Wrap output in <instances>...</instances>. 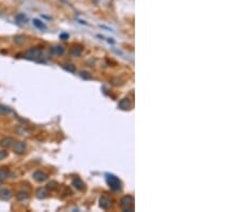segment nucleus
<instances>
[{
    "label": "nucleus",
    "instance_id": "f257e3e1",
    "mask_svg": "<svg viewBox=\"0 0 241 212\" xmlns=\"http://www.w3.org/2000/svg\"><path fill=\"white\" fill-rule=\"evenodd\" d=\"M106 182L113 191H119L121 189V181L115 175L106 174Z\"/></svg>",
    "mask_w": 241,
    "mask_h": 212
},
{
    "label": "nucleus",
    "instance_id": "f03ea898",
    "mask_svg": "<svg viewBox=\"0 0 241 212\" xmlns=\"http://www.w3.org/2000/svg\"><path fill=\"white\" fill-rule=\"evenodd\" d=\"M42 55V50L39 47H32L30 50H28L27 52L25 53L24 57L25 59H28V60L31 61H38L40 58H41Z\"/></svg>",
    "mask_w": 241,
    "mask_h": 212
},
{
    "label": "nucleus",
    "instance_id": "7ed1b4c3",
    "mask_svg": "<svg viewBox=\"0 0 241 212\" xmlns=\"http://www.w3.org/2000/svg\"><path fill=\"white\" fill-rule=\"evenodd\" d=\"M121 207L125 212L134 211V198L132 196H124L121 198Z\"/></svg>",
    "mask_w": 241,
    "mask_h": 212
},
{
    "label": "nucleus",
    "instance_id": "20e7f679",
    "mask_svg": "<svg viewBox=\"0 0 241 212\" xmlns=\"http://www.w3.org/2000/svg\"><path fill=\"white\" fill-rule=\"evenodd\" d=\"M13 150L16 154H24L27 150V145L25 142H15L13 146Z\"/></svg>",
    "mask_w": 241,
    "mask_h": 212
},
{
    "label": "nucleus",
    "instance_id": "39448f33",
    "mask_svg": "<svg viewBox=\"0 0 241 212\" xmlns=\"http://www.w3.org/2000/svg\"><path fill=\"white\" fill-rule=\"evenodd\" d=\"M15 142L16 140L13 137H3L0 139V147H2L5 149H11L13 148Z\"/></svg>",
    "mask_w": 241,
    "mask_h": 212
},
{
    "label": "nucleus",
    "instance_id": "423d86ee",
    "mask_svg": "<svg viewBox=\"0 0 241 212\" xmlns=\"http://www.w3.org/2000/svg\"><path fill=\"white\" fill-rule=\"evenodd\" d=\"M32 177H33V179L36 181V182H44V181L47 180V175L45 174V173L41 172V170H36V172L33 173V175H32Z\"/></svg>",
    "mask_w": 241,
    "mask_h": 212
},
{
    "label": "nucleus",
    "instance_id": "0eeeda50",
    "mask_svg": "<svg viewBox=\"0 0 241 212\" xmlns=\"http://www.w3.org/2000/svg\"><path fill=\"white\" fill-rule=\"evenodd\" d=\"M36 195L39 199H44L48 196V190L46 187H40V189L36 190Z\"/></svg>",
    "mask_w": 241,
    "mask_h": 212
},
{
    "label": "nucleus",
    "instance_id": "6e6552de",
    "mask_svg": "<svg viewBox=\"0 0 241 212\" xmlns=\"http://www.w3.org/2000/svg\"><path fill=\"white\" fill-rule=\"evenodd\" d=\"M12 197V192L9 189H1L0 190V198L3 200H9Z\"/></svg>",
    "mask_w": 241,
    "mask_h": 212
},
{
    "label": "nucleus",
    "instance_id": "1a4fd4ad",
    "mask_svg": "<svg viewBox=\"0 0 241 212\" xmlns=\"http://www.w3.org/2000/svg\"><path fill=\"white\" fill-rule=\"evenodd\" d=\"M15 20H16V23L19 24V25H24V24L28 23V17L25 15V14L19 13L15 16Z\"/></svg>",
    "mask_w": 241,
    "mask_h": 212
},
{
    "label": "nucleus",
    "instance_id": "9d476101",
    "mask_svg": "<svg viewBox=\"0 0 241 212\" xmlns=\"http://www.w3.org/2000/svg\"><path fill=\"white\" fill-rule=\"evenodd\" d=\"M100 207L104 210H107L109 207H110V200L105 196L101 197L100 198Z\"/></svg>",
    "mask_w": 241,
    "mask_h": 212
},
{
    "label": "nucleus",
    "instance_id": "9b49d317",
    "mask_svg": "<svg viewBox=\"0 0 241 212\" xmlns=\"http://www.w3.org/2000/svg\"><path fill=\"white\" fill-rule=\"evenodd\" d=\"M73 185H74V187H75L76 190H80V191L84 190V187H85L84 182H83L80 178H77V177L73 179Z\"/></svg>",
    "mask_w": 241,
    "mask_h": 212
},
{
    "label": "nucleus",
    "instance_id": "f8f14e48",
    "mask_svg": "<svg viewBox=\"0 0 241 212\" xmlns=\"http://www.w3.org/2000/svg\"><path fill=\"white\" fill-rule=\"evenodd\" d=\"M131 107V104H130L129 99H123L119 102V108L123 109V111H127Z\"/></svg>",
    "mask_w": 241,
    "mask_h": 212
},
{
    "label": "nucleus",
    "instance_id": "ddd939ff",
    "mask_svg": "<svg viewBox=\"0 0 241 212\" xmlns=\"http://www.w3.org/2000/svg\"><path fill=\"white\" fill-rule=\"evenodd\" d=\"M32 23H33V25L36 26L38 29L40 30H46L47 29V27H46V25L43 23V22H41L40 19H38V18H34L33 20H32Z\"/></svg>",
    "mask_w": 241,
    "mask_h": 212
},
{
    "label": "nucleus",
    "instance_id": "4468645a",
    "mask_svg": "<svg viewBox=\"0 0 241 212\" xmlns=\"http://www.w3.org/2000/svg\"><path fill=\"white\" fill-rule=\"evenodd\" d=\"M28 197H29V194H28V192H25V191H21V192H18L16 194V198L19 201L26 200V199H28Z\"/></svg>",
    "mask_w": 241,
    "mask_h": 212
},
{
    "label": "nucleus",
    "instance_id": "2eb2a0df",
    "mask_svg": "<svg viewBox=\"0 0 241 212\" xmlns=\"http://www.w3.org/2000/svg\"><path fill=\"white\" fill-rule=\"evenodd\" d=\"M52 53L55 55H57V56H61V55H63V53H64V48L60 45L54 46V47L52 48Z\"/></svg>",
    "mask_w": 241,
    "mask_h": 212
},
{
    "label": "nucleus",
    "instance_id": "dca6fc26",
    "mask_svg": "<svg viewBox=\"0 0 241 212\" xmlns=\"http://www.w3.org/2000/svg\"><path fill=\"white\" fill-rule=\"evenodd\" d=\"M26 42V38L24 36H14V43L16 45H23Z\"/></svg>",
    "mask_w": 241,
    "mask_h": 212
},
{
    "label": "nucleus",
    "instance_id": "f3484780",
    "mask_svg": "<svg viewBox=\"0 0 241 212\" xmlns=\"http://www.w3.org/2000/svg\"><path fill=\"white\" fill-rule=\"evenodd\" d=\"M82 53H83V50L80 47H78V46H75V47H73L72 50H71V54L74 57H80V55H82Z\"/></svg>",
    "mask_w": 241,
    "mask_h": 212
},
{
    "label": "nucleus",
    "instance_id": "a211bd4d",
    "mask_svg": "<svg viewBox=\"0 0 241 212\" xmlns=\"http://www.w3.org/2000/svg\"><path fill=\"white\" fill-rule=\"evenodd\" d=\"M10 111H11L10 107H8V106H5V105H0V115L5 116V115H8V114H10Z\"/></svg>",
    "mask_w": 241,
    "mask_h": 212
},
{
    "label": "nucleus",
    "instance_id": "6ab92c4d",
    "mask_svg": "<svg viewBox=\"0 0 241 212\" xmlns=\"http://www.w3.org/2000/svg\"><path fill=\"white\" fill-rule=\"evenodd\" d=\"M8 177V170L5 168H0V184Z\"/></svg>",
    "mask_w": 241,
    "mask_h": 212
},
{
    "label": "nucleus",
    "instance_id": "aec40b11",
    "mask_svg": "<svg viewBox=\"0 0 241 212\" xmlns=\"http://www.w3.org/2000/svg\"><path fill=\"white\" fill-rule=\"evenodd\" d=\"M62 68H63L66 71H68V72H71V73H75L76 72L75 67L72 66V64H64V66H62Z\"/></svg>",
    "mask_w": 241,
    "mask_h": 212
},
{
    "label": "nucleus",
    "instance_id": "412c9836",
    "mask_svg": "<svg viewBox=\"0 0 241 212\" xmlns=\"http://www.w3.org/2000/svg\"><path fill=\"white\" fill-rule=\"evenodd\" d=\"M8 156V152L5 151V150H0V161L3 160Z\"/></svg>",
    "mask_w": 241,
    "mask_h": 212
},
{
    "label": "nucleus",
    "instance_id": "4be33fe9",
    "mask_svg": "<svg viewBox=\"0 0 241 212\" xmlns=\"http://www.w3.org/2000/svg\"><path fill=\"white\" fill-rule=\"evenodd\" d=\"M56 183H57L56 181H52V182H49L47 184V189H52V190L56 189V187H57V185H55Z\"/></svg>",
    "mask_w": 241,
    "mask_h": 212
},
{
    "label": "nucleus",
    "instance_id": "5701e85b",
    "mask_svg": "<svg viewBox=\"0 0 241 212\" xmlns=\"http://www.w3.org/2000/svg\"><path fill=\"white\" fill-rule=\"evenodd\" d=\"M80 76H82L83 78H85V79H90L91 78V75H88V73H86V72L80 73Z\"/></svg>",
    "mask_w": 241,
    "mask_h": 212
},
{
    "label": "nucleus",
    "instance_id": "b1692460",
    "mask_svg": "<svg viewBox=\"0 0 241 212\" xmlns=\"http://www.w3.org/2000/svg\"><path fill=\"white\" fill-rule=\"evenodd\" d=\"M60 39L61 40H66V39H69V34L68 33H62V34H60Z\"/></svg>",
    "mask_w": 241,
    "mask_h": 212
}]
</instances>
